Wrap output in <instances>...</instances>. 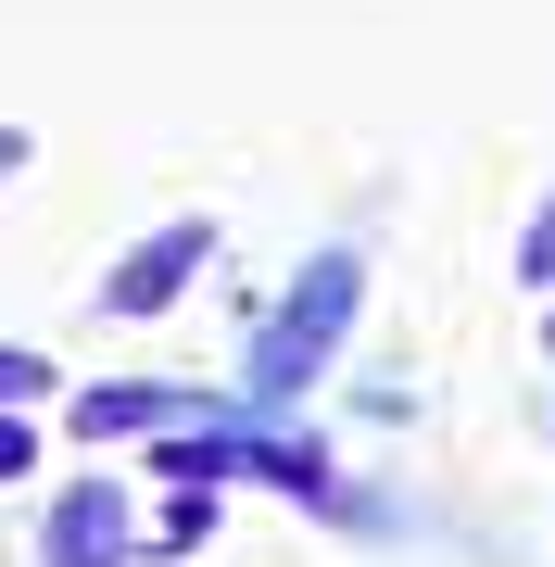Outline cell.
Returning <instances> with one entry per match:
<instances>
[{"mask_svg":"<svg viewBox=\"0 0 555 567\" xmlns=\"http://www.w3.org/2000/svg\"><path fill=\"white\" fill-rule=\"evenodd\" d=\"M13 404H51V353L0 341V416H13Z\"/></svg>","mask_w":555,"mask_h":567,"instance_id":"cell-5","label":"cell"},{"mask_svg":"<svg viewBox=\"0 0 555 567\" xmlns=\"http://www.w3.org/2000/svg\"><path fill=\"white\" fill-rule=\"evenodd\" d=\"M543 353H555V316H543Z\"/></svg>","mask_w":555,"mask_h":567,"instance_id":"cell-9","label":"cell"},{"mask_svg":"<svg viewBox=\"0 0 555 567\" xmlns=\"http://www.w3.org/2000/svg\"><path fill=\"white\" fill-rule=\"evenodd\" d=\"M25 466H39V429H25V416H0V480H25Z\"/></svg>","mask_w":555,"mask_h":567,"instance_id":"cell-7","label":"cell"},{"mask_svg":"<svg viewBox=\"0 0 555 567\" xmlns=\"http://www.w3.org/2000/svg\"><path fill=\"white\" fill-rule=\"evenodd\" d=\"M353 303H367V265H353V252H316L304 278H290V303L266 316V341H253V404H290V391L341 353Z\"/></svg>","mask_w":555,"mask_h":567,"instance_id":"cell-1","label":"cell"},{"mask_svg":"<svg viewBox=\"0 0 555 567\" xmlns=\"http://www.w3.org/2000/svg\"><path fill=\"white\" fill-rule=\"evenodd\" d=\"M13 164H25V126H0V177H13Z\"/></svg>","mask_w":555,"mask_h":567,"instance_id":"cell-8","label":"cell"},{"mask_svg":"<svg viewBox=\"0 0 555 567\" xmlns=\"http://www.w3.org/2000/svg\"><path fill=\"white\" fill-rule=\"evenodd\" d=\"M517 278H531V290H555V189H543V215L517 227Z\"/></svg>","mask_w":555,"mask_h":567,"instance_id":"cell-6","label":"cell"},{"mask_svg":"<svg viewBox=\"0 0 555 567\" xmlns=\"http://www.w3.org/2000/svg\"><path fill=\"white\" fill-rule=\"evenodd\" d=\"M203 416L189 391H152V379H114V391H76V442H140V429H177Z\"/></svg>","mask_w":555,"mask_h":567,"instance_id":"cell-4","label":"cell"},{"mask_svg":"<svg viewBox=\"0 0 555 567\" xmlns=\"http://www.w3.org/2000/svg\"><path fill=\"white\" fill-rule=\"evenodd\" d=\"M51 567H126V505H114V480H76L51 505Z\"/></svg>","mask_w":555,"mask_h":567,"instance_id":"cell-3","label":"cell"},{"mask_svg":"<svg viewBox=\"0 0 555 567\" xmlns=\"http://www.w3.org/2000/svg\"><path fill=\"white\" fill-rule=\"evenodd\" d=\"M203 252H215V227H203V215H177V227H152V240L126 252L114 278H102V316H126V328H140V316H165L177 290L203 278Z\"/></svg>","mask_w":555,"mask_h":567,"instance_id":"cell-2","label":"cell"}]
</instances>
